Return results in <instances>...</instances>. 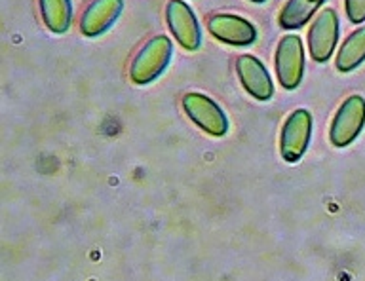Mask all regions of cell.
Masks as SVG:
<instances>
[{
	"label": "cell",
	"instance_id": "6",
	"mask_svg": "<svg viewBox=\"0 0 365 281\" xmlns=\"http://www.w3.org/2000/svg\"><path fill=\"white\" fill-rule=\"evenodd\" d=\"M339 41V18L333 8H324L308 31V50L314 61L325 63L333 55Z\"/></svg>",
	"mask_w": 365,
	"mask_h": 281
},
{
	"label": "cell",
	"instance_id": "11",
	"mask_svg": "<svg viewBox=\"0 0 365 281\" xmlns=\"http://www.w3.org/2000/svg\"><path fill=\"white\" fill-rule=\"evenodd\" d=\"M42 21L51 33L63 35L71 27L73 19V4L71 0H38Z\"/></svg>",
	"mask_w": 365,
	"mask_h": 281
},
{
	"label": "cell",
	"instance_id": "3",
	"mask_svg": "<svg viewBox=\"0 0 365 281\" xmlns=\"http://www.w3.org/2000/svg\"><path fill=\"white\" fill-rule=\"evenodd\" d=\"M276 76L285 90L301 86L304 76V48L301 36L285 35L276 50Z\"/></svg>",
	"mask_w": 365,
	"mask_h": 281
},
{
	"label": "cell",
	"instance_id": "5",
	"mask_svg": "<svg viewBox=\"0 0 365 281\" xmlns=\"http://www.w3.org/2000/svg\"><path fill=\"white\" fill-rule=\"evenodd\" d=\"M365 126V99L359 95L348 97L336 110L331 124V143L335 147H348L356 141Z\"/></svg>",
	"mask_w": 365,
	"mask_h": 281
},
{
	"label": "cell",
	"instance_id": "14",
	"mask_svg": "<svg viewBox=\"0 0 365 281\" xmlns=\"http://www.w3.org/2000/svg\"><path fill=\"white\" fill-rule=\"evenodd\" d=\"M346 16L352 23L365 21V0H346Z\"/></svg>",
	"mask_w": 365,
	"mask_h": 281
},
{
	"label": "cell",
	"instance_id": "9",
	"mask_svg": "<svg viewBox=\"0 0 365 281\" xmlns=\"http://www.w3.org/2000/svg\"><path fill=\"white\" fill-rule=\"evenodd\" d=\"M236 73L240 82L251 97L259 101H268L274 95L272 78L268 75L267 67L253 55H240L236 59Z\"/></svg>",
	"mask_w": 365,
	"mask_h": 281
},
{
	"label": "cell",
	"instance_id": "15",
	"mask_svg": "<svg viewBox=\"0 0 365 281\" xmlns=\"http://www.w3.org/2000/svg\"><path fill=\"white\" fill-rule=\"evenodd\" d=\"M251 2H257V4H261V2H267V0H251Z\"/></svg>",
	"mask_w": 365,
	"mask_h": 281
},
{
	"label": "cell",
	"instance_id": "13",
	"mask_svg": "<svg viewBox=\"0 0 365 281\" xmlns=\"http://www.w3.org/2000/svg\"><path fill=\"white\" fill-rule=\"evenodd\" d=\"M318 8L319 2L314 0H289L279 12V27L285 31L299 29L312 19Z\"/></svg>",
	"mask_w": 365,
	"mask_h": 281
},
{
	"label": "cell",
	"instance_id": "1",
	"mask_svg": "<svg viewBox=\"0 0 365 281\" xmlns=\"http://www.w3.org/2000/svg\"><path fill=\"white\" fill-rule=\"evenodd\" d=\"M171 41L168 36H154L139 50L130 65V78L133 84H148L156 80L171 59Z\"/></svg>",
	"mask_w": 365,
	"mask_h": 281
},
{
	"label": "cell",
	"instance_id": "12",
	"mask_svg": "<svg viewBox=\"0 0 365 281\" xmlns=\"http://www.w3.org/2000/svg\"><path fill=\"white\" fill-rule=\"evenodd\" d=\"M365 61V25L348 36L336 53V69L341 73H350Z\"/></svg>",
	"mask_w": 365,
	"mask_h": 281
},
{
	"label": "cell",
	"instance_id": "8",
	"mask_svg": "<svg viewBox=\"0 0 365 281\" xmlns=\"http://www.w3.org/2000/svg\"><path fill=\"white\" fill-rule=\"evenodd\" d=\"M207 29L215 38L230 46H250L257 41L255 27L247 19L232 14H215L207 21Z\"/></svg>",
	"mask_w": 365,
	"mask_h": 281
},
{
	"label": "cell",
	"instance_id": "4",
	"mask_svg": "<svg viewBox=\"0 0 365 281\" xmlns=\"http://www.w3.org/2000/svg\"><path fill=\"white\" fill-rule=\"evenodd\" d=\"M312 133V116L307 109H297L291 112L282 127L279 135V152L285 161L301 160L310 143Z\"/></svg>",
	"mask_w": 365,
	"mask_h": 281
},
{
	"label": "cell",
	"instance_id": "16",
	"mask_svg": "<svg viewBox=\"0 0 365 281\" xmlns=\"http://www.w3.org/2000/svg\"><path fill=\"white\" fill-rule=\"evenodd\" d=\"M314 2H319V4H322V2H324V0H314Z\"/></svg>",
	"mask_w": 365,
	"mask_h": 281
},
{
	"label": "cell",
	"instance_id": "7",
	"mask_svg": "<svg viewBox=\"0 0 365 281\" xmlns=\"http://www.w3.org/2000/svg\"><path fill=\"white\" fill-rule=\"evenodd\" d=\"M165 19L170 25L171 35L175 36V41L185 50L188 52L198 50L200 42H202V33H200L198 19L188 4H185L182 0H170L168 8H165Z\"/></svg>",
	"mask_w": 365,
	"mask_h": 281
},
{
	"label": "cell",
	"instance_id": "2",
	"mask_svg": "<svg viewBox=\"0 0 365 281\" xmlns=\"http://www.w3.org/2000/svg\"><path fill=\"white\" fill-rule=\"evenodd\" d=\"M182 109L190 120L213 137H222L228 132V118L221 107L204 93H187L182 97Z\"/></svg>",
	"mask_w": 365,
	"mask_h": 281
},
{
	"label": "cell",
	"instance_id": "10",
	"mask_svg": "<svg viewBox=\"0 0 365 281\" xmlns=\"http://www.w3.org/2000/svg\"><path fill=\"white\" fill-rule=\"evenodd\" d=\"M124 2L122 0H93L80 18V31L86 36H99L118 19Z\"/></svg>",
	"mask_w": 365,
	"mask_h": 281
}]
</instances>
